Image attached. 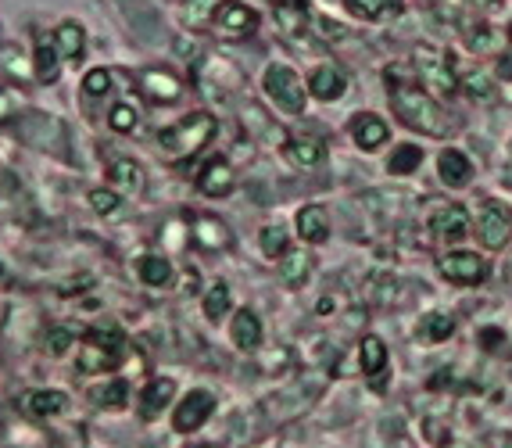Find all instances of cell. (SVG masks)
<instances>
[{
  "label": "cell",
  "instance_id": "cell-28",
  "mask_svg": "<svg viewBox=\"0 0 512 448\" xmlns=\"http://www.w3.org/2000/svg\"><path fill=\"white\" fill-rule=\"evenodd\" d=\"M54 47H58L61 58H79L83 54V29L76 22H65V26L54 33Z\"/></svg>",
  "mask_w": 512,
  "mask_h": 448
},
{
  "label": "cell",
  "instance_id": "cell-26",
  "mask_svg": "<svg viewBox=\"0 0 512 448\" xmlns=\"http://www.w3.org/2000/svg\"><path fill=\"white\" fill-rule=\"evenodd\" d=\"M137 276L147 287H165L172 280V266H169V259H162V255H140Z\"/></svg>",
  "mask_w": 512,
  "mask_h": 448
},
{
  "label": "cell",
  "instance_id": "cell-29",
  "mask_svg": "<svg viewBox=\"0 0 512 448\" xmlns=\"http://www.w3.org/2000/svg\"><path fill=\"white\" fill-rule=\"evenodd\" d=\"M258 244H262L265 259H283V255L291 251V244H287V230H283V226H262Z\"/></svg>",
  "mask_w": 512,
  "mask_h": 448
},
{
  "label": "cell",
  "instance_id": "cell-19",
  "mask_svg": "<svg viewBox=\"0 0 512 448\" xmlns=\"http://www.w3.org/2000/svg\"><path fill=\"white\" fill-rule=\"evenodd\" d=\"M140 87H144V94L151 97V101H176V97L183 94L180 79L172 76V72H158V69L144 72V76H140Z\"/></svg>",
  "mask_w": 512,
  "mask_h": 448
},
{
  "label": "cell",
  "instance_id": "cell-22",
  "mask_svg": "<svg viewBox=\"0 0 512 448\" xmlns=\"http://www.w3.org/2000/svg\"><path fill=\"white\" fill-rule=\"evenodd\" d=\"M312 273V259L305 255V248H291L287 255L280 259V280L287 287H301Z\"/></svg>",
  "mask_w": 512,
  "mask_h": 448
},
{
  "label": "cell",
  "instance_id": "cell-21",
  "mask_svg": "<svg viewBox=\"0 0 512 448\" xmlns=\"http://www.w3.org/2000/svg\"><path fill=\"white\" fill-rule=\"evenodd\" d=\"M452 334H455V319L448 316V312H430V316L419 319V327H416V337L427 341V345H441V341H448Z\"/></svg>",
  "mask_w": 512,
  "mask_h": 448
},
{
  "label": "cell",
  "instance_id": "cell-2",
  "mask_svg": "<svg viewBox=\"0 0 512 448\" xmlns=\"http://www.w3.org/2000/svg\"><path fill=\"white\" fill-rule=\"evenodd\" d=\"M126 362V334L119 327H94L79 345V370L108 373Z\"/></svg>",
  "mask_w": 512,
  "mask_h": 448
},
{
  "label": "cell",
  "instance_id": "cell-13",
  "mask_svg": "<svg viewBox=\"0 0 512 448\" xmlns=\"http://www.w3.org/2000/svg\"><path fill=\"white\" fill-rule=\"evenodd\" d=\"M308 94L319 97V101H341L348 94V76H344L337 65H319L312 76H308Z\"/></svg>",
  "mask_w": 512,
  "mask_h": 448
},
{
  "label": "cell",
  "instance_id": "cell-25",
  "mask_svg": "<svg viewBox=\"0 0 512 448\" xmlns=\"http://www.w3.org/2000/svg\"><path fill=\"white\" fill-rule=\"evenodd\" d=\"M423 165V147L419 144H398L387 158V173L391 176H412Z\"/></svg>",
  "mask_w": 512,
  "mask_h": 448
},
{
  "label": "cell",
  "instance_id": "cell-4",
  "mask_svg": "<svg viewBox=\"0 0 512 448\" xmlns=\"http://www.w3.org/2000/svg\"><path fill=\"white\" fill-rule=\"evenodd\" d=\"M262 87H265V94L273 97V104L280 112H287V115L305 112V83H301V76L294 69H287V65H269L262 76Z\"/></svg>",
  "mask_w": 512,
  "mask_h": 448
},
{
  "label": "cell",
  "instance_id": "cell-27",
  "mask_svg": "<svg viewBox=\"0 0 512 448\" xmlns=\"http://www.w3.org/2000/svg\"><path fill=\"white\" fill-rule=\"evenodd\" d=\"M108 180L115 183L119 190H140V183H144V173H140L137 162H129V158H119V162H111Z\"/></svg>",
  "mask_w": 512,
  "mask_h": 448
},
{
  "label": "cell",
  "instance_id": "cell-30",
  "mask_svg": "<svg viewBox=\"0 0 512 448\" xmlns=\"http://www.w3.org/2000/svg\"><path fill=\"white\" fill-rule=\"evenodd\" d=\"M226 312H230V287H226V284H212V287H208V294H205V319L219 323Z\"/></svg>",
  "mask_w": 512,
  "mask_h": 448
},
{
  "label": "cell",
  "instance_id": "cell-18",
  "mask_svg": "<svg viewBox=\"0 0 512 448\" xmlns=\"http://www.w3.org/2000/svg\"><path fill=\"white\" fill-rule=\"evenodd\" d=\"M298 237L308 244H323L330 237V216L323 205H305L298 212Z\"/></svg>",
  "mask_w": 512,
  "mask_h": 448
},
{
  "label": "cell",
  "instance_id": "cell-41",
  "mask_svg": "<svg viewBox=\"0 0 512 448\" xmlns=\"http://www.w3.org/2000/svg\"><path fill=\"white\" fill-rule=\"evenodd\" d=\"M498 76H502V79H512V58H502V61H498Z\"/></svg>",
  "mask_w": 512,
  "mask_h": 448
},
{
  "label": "cell",
  "instance_id": "cell-17",
  "mask_svg": "<svg viewBox=\"0 0 512 448\" xmlns=\"http://www.w3.org/2000/svg\"><path fill=\"white\" fill-rule=\"evenodd\" d=\"M230 337L240 352H255V348L262 345V319H258L251 309H240L237 316H233Z\"/></svg>",
  "mask_w": 512,
  "mask_h": 448
},
{
  "label": "cell",
  "instance_id": "cell-5",
  "mask_svg": "<svg viewBox=\"0 0 512 448\" xmlns=\"http://www.w3.org/2000/svg\"><path fill=\"white\" fill-rule=\"evenodd\" d=\"M416 76L419 83L427 90H434V94L441 97H452L455 90H459V76L452 72V61L444 58L441 51H434V47H416Z\"/></svg>",
  "mask_w": 512,
  "mask_h": 448
},
{
  "label": "cell",
  "instance_id": "cell-20",
  "mask_svg": "<svg viewBox=\"0 0 512 448\" xmlns=\"http://www.w3.org/2000/svg\"><path fill=\"white\" fill-rule=\"evenodd\" d=\"M194 241L208 251H222V248H230V230H226L215 216H197L194 219Z\"/></svg>",
  "mask_w": 512,
  "mask_h": 448
},
{
  "label": "cell",
  "instance_id": "cell-36",
  "mask_svg": "<svg viewBox=\"0 0 512 448\" xmlns=\"http://www.w3.org/2000/svg\"><path fill=\"white\" fill-rule=\"evenodd\" d=\"M466 44H470L473 51H491V47H495V29H491V26H477L470 33V40H466Z\"/></svg>",
  "mask_w": 512,
  "mask_h": 448
},
{
  "label": "cell",
  "instance_id": "cell-7",
  "mask_svg": "<svg viewBox=\"0 0 512 448\" xmlns=\"http://www.w3.org/2000/svg\"><path fill=\"white\" fill-rule=\"evenodd\" d=\"M215 413V395L205 388H194L180 405H176V413H172V431L176 434H194L201 431Z\"/></svg>",
  "mask_w": 512,
  "mask_h": 448
},
{
  "label": "cell",
  "instance_id": "cell-32",
  "mask_svg": "<svg viewBox=\"0 0 512 448\" xmlns=\"http://www.w3.org/2000/svg\"><path fill=\"white\" fill-rule=\"evenodd\" d=\"M344 4H348V8L355 11L359 18H366V22H373V18H384L387 11L394 8L391 0H344Z\"/></svg>",
  "mask_w": 512,
  "mask_h": 448
},
{
  "label": "cell",
  "instance_id": "cell-34",
  "mask_svg": "<svg viewBox=\"0 0 512 448\" xmlns=\"http://www.w3.org/2000/svg\"><path fill=\"white\" fill-rule=\"evenodd\" d=\"M126 398H129L126 380H111L108 391H101V395H97V402H101L104 409H119V405H126Z\"/></svg>",
  "mask_w": 512,
  "mask_h": 448
},
{
  "label": "cell",
  "instance_id": "cell-16",
  "mask_svg": "<svg viewBox=\"0 0 512 448\" xmlns=\"http://www.w3.org/2000/svg\"><path fill=\"white\" fill-rule=\"evenodd\" d=\"M283 155H287L291 165H298V169H316L326 158V144L319 137H291L283 144Z\"/></svg>",
  "mask_w": 512,
  "mask_h": 448
},
{
  "label": "cell",
  "instance_id": "cell-31",
  "mask_svg": "<svg viewBox=\"0 0 512 448\" xmlns=\"http://www.w3.org/2000/svg\"><path fill=\"white\" fill-rule=\"evenodd\" d=\"M459 87H466V94H470L473 101H491V97H495V87H491V79H487L484 72H470L466 79H459Z\"/></svg>",
  "mask_w": 512,
  "mask_h": 448
},
{
  "label": "cell",
  "instance_id": "cell-24",
  "mask_svg": "<svg viewBox=\"0 0 512 448\" xmlns=\"http://www.w3.org/2000/svg\"><path fill=\"white\" fill-rule=\"evenodd\" d=\"M26 409L33 416H61L69 409V395L65 391H29Z\"/></svg>",
  "mask_w": 512,
  "mask_h": 448
},
{
  "label": "cell",
  "instance_id": "cell-15",
  "mask_svg": "<svg viewBox=\"0 0 512 448\" xmlns=\"http://www.w3.org/2000/svg\"><path fill=\"white\" fill-rule=\"evenodd\" d=\"M437 173H441V180L448 183V187L459 190L473 180V162L462 155L459 147H444L441 158H437Z\"/></svg>",
  "mask_w": 512,
  "mask_h": 448
},
{
  "label": "cell",
  "instance_id": "cell-37",
  "mask_svg": "<svg viewBox=\"0 0 512 448\" xmlns=\"http://www.w3.org/2000/svg\"><path fill=\"white\" fill-rule=\"evenodd\" d=\"M90 205L108 216V212H115V208H119V194H115V190H94V194H90Z\"/></svg>",
  "mask_w": 512,
  "mask_h": 448
},
{
  "label": "cell",
  "instance_id": "cell-12",
  "mask_svg": "<svg viewBox=\"0 0 512 448\" xmlns=\"http://www.w3.org/2000/svg\"><path fill=\"white\" fill-rule=\"evenodd\" d=\"M351 137H355V144H359L362 151H376V147L387 144V137H391V126H387L380 115L359 112L355 119H351Z\"/></svg>",
  "mask_w": 512,
  "mask_h": 448
},
{
  "label": "cell",
  "instance_id": "cell-33",
  "mask_svg": "<svg viewBox=\"0 0 512 448\" xmlns=\"http://www.w3.org/2000/svg\"><path fill=\"white\" fill-rule=\"evenodd\" d=\"M58 47H40V51H36V72H40V79H47V83H51V79H58Z\"/></svg>",
  "mask_w": 512,
  "mask_h": 448
},
{
  "label": "cell",
  "instance_id": "cell-40",
  "mask_svg": "<svg viewBox=\"0 0 512 448\" xmlns=\"http://www.w3.org/2000/svg\"><path fill=\"white\" fill-rule=\"evenodd\" d=\"M65 345H69V334H65V330H58V334L51 337V348L61 355V352H65Z\"/></svg>",
  "mask_w": 512,
  "mask_h": 448
},
{
  "label": "cell",
  "instance_id": "cell-43",
  "mask_svg": "<svg viewBox=\"0 0 512 448\" xmlns=\"http://www.w3.org/2000/svg\"><path fill=\"white\" fill-rule=\"evenodd\" d=\"M502 448H512V438H509V441H505V445H502Z\"/></svg>",
  "mask_w": 512,
  "mask_h": 448
},
{
  "label": "cell",
  "instance_id": "cell-39",
  "mask_svg": "<svg viewBox=\"0 0 512 448\" xmlns=\"http://www.w3.org/2000/svg\"><path fill=\"white\" fill-rule=\"evenodd\" d=\"M480 345L484 348H505V337L498 334V330H484V334H480Z\"/></svg>",
  "mask_w": 512,
  "mask_h": 448
},
{
  "label": "cell",
  "instance_id": "cell-8",
  "mask_svg": "<svg viewBox=\"0 0 512 448\" xmlns=\"http://www.w3.org/2000/svg\"><path fill=\"white\" fill-rule=\"evenodd\" d=\"M258 29V15L248 8V4H240V0H226L219 4L215 11V33L226 36V40H244Z\"/></svg>",
  "mask_w": 512,
  "mask_h": 448
},
{
  "label": "cell",
  "instance_id": "cell-9",
  "mask_svg": "<svg viewBox=\"0 0 512 448\" xmlns=\"http://www.w3.org/2000/svg\"><path fill=\"white\" fill-rule=\"evenodd\" d=\"M477 237L484 241V248L502 251L512 241V216L502 205H484V212L477 216Z\"/></svg>",
  "mask_w": 512,
  "mask_h": 448
},
{
  "label": "cell",
  "instance_id": "cell-1",
  "mask_svg": "<svg viewBox=\"0 0 512 448\" xmlns=\"http://www.w3.org/2000/svg\"><path fill=\"white\" fill-rule=\"evenodd\" d=\"M387 94H391L394 115L409 130L427 133V137H448L452 133V119L444 115V108L434 101V94L419 79H405L402 69H387Z\"/></svg>",
  "mask_w": 512,
  "mask_h": 448
},
{
  "label": "cell",
  "instance_id": "cell-42",
  "mask_svg": "<svg viewBox=\"0 0 512 448\" xmlns=\"http://www.w3.org/2000/svg\"><path fill=\"white\" fill-rule=\"evenodd\" d=\"M194 448H222V445H194Z\"/></svg>",
  "mask_w": 512,
  "mask_h": 448
},
{
  "label": "cell",
  "instance_id": "cell-11",
  "mask_svg": "<svg viewBox=\"0 0 512 448\" xmlns=\"http://www.w3.org/2000/svg\"><path fill=\"white\" fill-rule=\"evenodd\" d=\"M237 183V173H233V165L226 158H212V162L197 173V190L205 194V198H226Z\"/></svg>",
  "mask_w": 512,
  "mask_h": 448
},
{
  "label": "cell",
  "instance_id": "cell-35",
  "mask_svg": "<svg viewBox=\"0 0 512 448\" xmlns=\"http://www.w3.org/2000/svg\"><path fill=\"white\" fill-rule=\"evenodd\" d=\"M108 126L111 130H119V133H129L133 126H137V112L129 108V104H115L108 115Z\"/></svg>",
  "mask_w": 512,
  "mask_h": 448
},
{
  "label": "cell",
  "instance_id": "cell-14",
  "mask_svg": "<svg viewBox=\"0 0 512 448\" xmlns=\"http://www.w3.org/2000/svg\"><path fill=\"white\" fill-rule=\"evenodd\" d=\"M172 395H176V380L172 377L147 380L144 391H140V398H137V413L144 416V420H154V416L162 413L165 405L172 402Z\"/></svg>",
  "mask_w": 512,
  "mask_h": 448
},
{
  "label": "cell",
  "instance_id": "cell-38",
  "mask_svg": "<svg viewBox=\"0 0 512 448\" xmlns=\"http://www.w3.org/2000/svg\"><path fill=\"white\" fill-rule=\"evenodd\" d=\"M108 87H111V76L104 69H94L90 76L83 79V90H86V94H104Z\"/></svg>",
  "mask_w": 512,
  "mask_h": 448
},
{
  "label": "cell",
  "instance_id": "cell-23",
  "mask_svg": "<svg viewBox=\"0 0 512 448\" xmlns=\"http://www.w3.org/2000/svg\"><path fill=\"white\" fill-rule=\"evenodd\" d=\"M359 366L366 377H380V373L387 370V345L380 341V337H362L359 345Z\"/></svg>",
  "mask_w": 512,
  "mask_h": 448
},
{
  "label": "cell",
  "instance_id": "cell-10",
  "mask_svg": "<svg viewBox=\"0 0 512 448\" xmlns=\"http://www.w3.org/2000/svg\"><path fill=\"white\" fill-rule=\"evenodd\" d=\"M430 230H434L437 241H462L470 233V212L462 205H444L430 216Z\"/></svg>",
  "mask_w": 512,
  "mask_h": 448
},
{
  "label": "cell",
  "instance_id": "cell-3",
  "mask_svg": "<svg viewBox=\"0 0 512 448\" xmlns=\"http://www.w3.org/2000/svg\"><path fill=\"white\" fill-rule=\"evenodd\" d=\"M212 133H215L212 115L194 112V115H187V119L176 122V126H169V130L158 137V144H162L172 158H187V155H197V151L212 140Z\"/></svg>",
  "mask_w": 512,
  "mask_h": 448
},
{
  "label": "cell",
  "instance_id": "cell-6",
  "mask_svg": "<svg viewBox=\"0 0 512 448\" xmlns=\"http://www.w3.org/2000/svg\"><path fill=\"white\" fill-rule=\"evenodd\" d=\"M437 269H441V276L448 280V284H459V287L484 284L487 273H491L487 259H480L477 251H448V255L437 262Z\"/></svg>",
  "mask_w": 512,
  "mask_h": 448
}]
</instances>
